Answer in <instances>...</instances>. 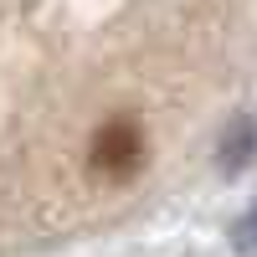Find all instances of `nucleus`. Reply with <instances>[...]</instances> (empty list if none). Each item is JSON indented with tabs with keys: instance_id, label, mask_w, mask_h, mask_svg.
<instances>
[{
	"instance_id": "nucleus-1",
	"label": "nucleus",
	"mask_w": 257,
	"mask_h": 257,
	"mask_svg": "<svg viewBox=\"0 0 257 257\" xmlns=\"http://www.w3.org/2000/svg\"><path fill=\"white\" fill-rule=\"evenodd\" d=\"M93 165L103 170L108 180H128L134 170L144 165V134L134 118H113L93 134Z\"/></svg>"
},
{
	"instance_id": "nucleus-2",
	"label": "nucleus",
	"mask_w": 257,
	"mask_h": 257,
	"mask_svg": "<svg viewBox=\"0 0 257 257\" xmlns=\"http://www.w3.org/2000/svg\"><path fill=\"white\" fill-rule=\"evenodd\" d=\"M237 247H242L247 257H257V216H247V221H242V231H237Z\"/></svg>"
}]
</instances>
